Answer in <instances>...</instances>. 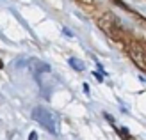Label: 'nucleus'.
Instances as JSON below:
<instances>
[{"label": "nucleus", "instance_id": "obj_1", "mask_svg": "<svg viewBox=\"0 0 146 140\" xmlns=\"http://www.w3.org/2000/svg\"><path fill=\"white\" fill-rule=\"evenodd\" d=\"M32 119L38 124H41L48 133L59 135V131H61V119H59V115H57L55 112L48 110L46 106H34Z\"/></svg>", "mask_w": 146, "mask_h": 140}, {"label": "nucleus", "instance_id": "obj_2", "mask_svg": "<svg viewBox=\"0 0 146 140\" xmlns=\"http://www.w3.org/2000/svg\"><path fill=\"white\" fill-rule=\"evenodd\" d=\"M98 27H100L107 35H111L112 39L123 41L121 30H119V27H118V23H116V20H114V16H112L111 12H105V14H102V16L98 18Z\"/></svg>", "mask_w": 146, "mask_h": 140}, {"label": "nucleus", "instance_id": "obj_3", "mask_svg": "<svg viewBox=\"0 0 146 140\" xmlns=\"http://www.w3.org/2000/svg\"><path fill=\"white\" fill-rule=\"evenodd\" d=\"M127 51H128V57L132 58V62L141 71L146 73V51L141 48L139 43H137V41H128L127 43Z\"/></svg>", "mask_w": 146, "mask_h": 140}, {"label": "nucleus", "instance_id": "obj_4", "mask_svg": "<svg viewBox=\"0 0 146 140\" xmlns=\"http://www.w3.org/2000/svg\"><path fill=\"white\" fill-rule=\"evenodd\" d=\"M27 68H29V71H31L34 76H39V75H43V73L50 71V66L45 64V62H41V60H38V58H31V60L27 62Z\"/></svg>", "mask_w": 146, "mask_h": 140}, {"label": "nucleus", "instance_id": "obj_5", "mask_svg": "<svg viewBox=\"0 0 146 140\" xmlns=\"http://www.w3.org/2000/svg\"><path fill=\"white\" fill-rule=\"evenodd\" d=\"M68 62H70V66H71L73 69H77V71H84V62H82V60H78V58L71 57Z\"/></svg>", "mask_w": 146, "mask_h": 140}, {"label": "nucleus", "instance_id": "obj_6", "mask_svg": "<svg viewBox=\"0 0 146 140\" xmlns=\"http://www.w3.org/2000/svg\"><path fill=\"white\" fill-rule=\"evenodd\" d=\"M118 133L121 135V138H125V140H128V138H130V135H128V131H127L125 128H119V129H118Z\"/></svg>", "mask_w": 146, "mask_h": 140}, {"label": "nucleus", "instance_id": "obj_7", "mask_svg": "<svg viewBox=\"0 0 146 140\" xmlns=\"http://www.w3.org/2000/svg\"><path fill=\"white\" fill-rule=\"evenodd\" d=\"M112 2H114L116 5H119V7H123V9H127V11H128V7H127L125 4H123V2H121V0H112Z\"/></svg>", "mask_w": 146, "mask_h": 140}, {"label": "nucleus", "instance_id": "obj_8", "mask_svg": "<svg viewBox=\"0 0 146 140\" xmlns=\"http://www.w3.org/2000/svg\"><path fill=\"white\" fill-rule=\"evenodd\" d=\"M82 4H86V5H93L94 4V0H80Z\"/></svg>", "mask_w": 146, "mask_h": 140}, {"label": "nucleus", "instance_id": "obj_9", "mask_svg": "<svg viewBox=\"0 0 146 140\" xmlns=\"http://www.w3.org/2000/svg\"><path fill=\"white\" fill-rule=\"evenodd\" d=\"M29 140H38V135H36V133H31V137H29Z\"/></svg>", "mask_w": 146, "mask_h": 140}, {"label": "nucleus", "instance_id": "obj_10", "mask_svg": "<svg viewBox=\"0 0 146 140\" xmlns=\"http://www.w3.org/2000/svg\"><path fill=\"white\" fill-rule=\"evenodd\" d=\"M0 68H2V60H0Z\"/></svg>", "mask_w": 146, "mask_h": 140}]
</instances>
